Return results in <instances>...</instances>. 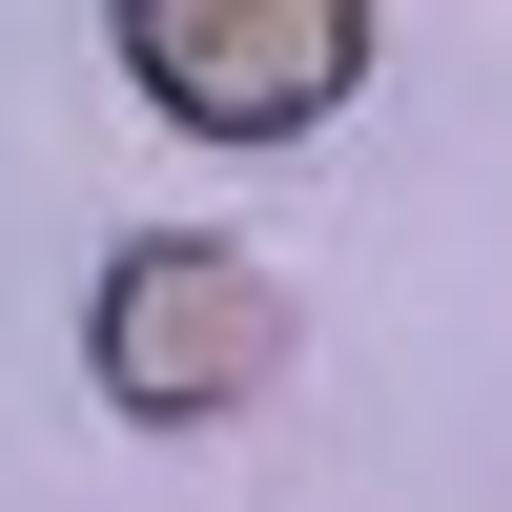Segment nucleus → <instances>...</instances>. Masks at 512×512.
<instances>
[{
	"label": "nucleus",
	"instance_id": "nucleus-1",
	"mask_svg": "<svg viewBox=\"0 0 512 512\" xmlns=\"http://www.w3.org/2000/svg\"><path fill=\"white\" fill-rule=\"evenodd\" d=\"M287 349H308V308H287V267L226 246V226L123 246L103 308H82V369H103V410H144V431H226V410H267Z\"/></svg>",
	"mask_w": 512,
	"mask_h": 512
},
{
	"label": "nucleus",
	"instance_id": "nucleus-2",
	"mask_svg": "<svg viewBox=\"0 0 512 512\" xmlns=\"http://www.w3.org/2000/svg\"><path fill=\"white\" fill-rule=\"evenodd\" d=\"M123 82L205 144H287L369 82V0H123Z\"/></svg>",
	"mask_w": 512,
	"mask_h": 512
}]
</instances>
